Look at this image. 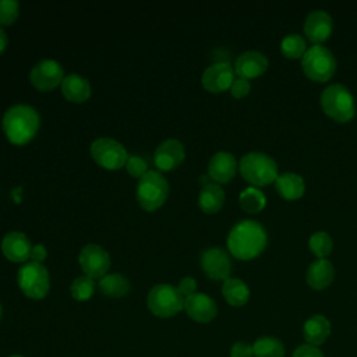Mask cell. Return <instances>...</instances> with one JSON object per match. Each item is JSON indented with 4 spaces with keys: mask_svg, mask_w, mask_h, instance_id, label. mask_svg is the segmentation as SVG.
I'll use <instances>...</instances> for the list:
<instances>
[{
    "mask_svg": "<svg viewBox=\"0 0 357 357\" xmlns=\"http://www.w3.org/2000/svg\"><path fill=\"white\" fill-rule=\"evenodd\" d=\"M202 86L213 93L230 89L234 81V68L227 61H218L211 64L202 73Z\"/></svg>",
    "mask_w": 357,
    "mask_h": 357,
    "instance_id": "4fadbf2b",
    "label": "cell"
},
{
    "mask_svg": "<svg viewBox=\"0 0 357 357\" xmlns=\"http://www.w3.org/2000/svg\"><path fill=\"white\" fill-rule=\"evenodd\" d=\"M91 156L99 166L107 170H117L126 166L128 159L124 145L107 137H100L91 144Z\"/></svg>",
    "mask_w": 357,
    "mask_h": 357,
    "instance_id": "9c48e42d",
    "label": "cell"
},
{
    "mask_svg": "<svg viewBox=\"0 0 357 357\" xmlns=\"http://www.w3.org/2000/svg\"><path fill=\"white\" fill-rule=\"evenodd\" d=\"M17 282L21 291L33 300L45 298L50 289V276L47 269L39 262L24 264L17 273Z\"/></svg>",
    "mask_w": 357,
    "mask_h": 357,
    "instance_id": "ba28073f",
    "label": "cell"
},
{
    "mask_svg": "<svg viewBox=\"0 0 357 357\" xmlns=\"http://www.w3.org/2000/svg\"><path fill=\"white\" fill-rule=\"evenodd\" d=\"M99 290L102 294L113 298L124 297L130 291V282L121 273H109L99 280Z\"/></svg>",
    "mask_w": 357,
    "mask_h": 357,
    "instance_id": "484cf974",
    "label": "cell"
},
{
    "mask_svg": "<svg viewBox=\"0 0 357 357\" xmlns=\"http://www.w3.org/2000/svg\"><path fill=\"white\" fill-rule=\"evenodd\" d=\"M222 294L230 305L241 307L250 298V289L241 279L229 278L223 282Z\"/></svg>",
    "mask_w": 357,
    "mask_h": 357,
    "instance_id": "d4e9b609",
    "label": "cell"
},
{
    "mask_svg": "<svg viewBox=\"0 0 357 357\" xmlns=\"http://www.w3.org/2000/svg\"><path fill=\"white\" fill-rule=\"evenodd\" d=\"M331 335V322L324 315H312L310 317L303 326V336L307 340V344L319 346L325 343V340Z\"/></svg>",
    "mask_w": 357,
    "mask_h": 357,
    "instance_id": "44dd1931",
    "label": "cell"
},
{
    "mask_svg": "<svg viewBox=\"0 0 357 357\" xmlns=\"http://www.w3.org/2000/svg\"><path fill=\"white\" fill-rule=\"evenodd\" d=\"M20 14V3L15 0H0V25H11Z\"/></svg>",
    "mask_w": 357,
    "mask_h": 357,
    "instance_id": "1f68e13d",
    "label": "cell"
},
{
    "mask_svg": "<svg viewBox=\"0 0 357 357\" xmlns=\"http://www.w3.org/2000/svg\"><path fill=\"white\" fill-rule=\"evenodd\" d=\"M293 357H325L322 354V351L311 344H300L294 351H293Z\"/></svg>",
    "mask_w": 357,
    "mask_h": 357,
    "instance_id": "8d00e7d4",
    "label": "cell"
},
{
    "mask_svg": "<svg viewBox=\"0 0 357 357\" xmlns=\"http://www.w3.org/2000/svg\"><path fill=\"white\" fill-rule=\"evenodd\" d=\"M31 241L22 231H8L1 240V251L4 257L13 262H24L31 255Z\"/></svg>",
    "mask_w": 357,
    "mask_h": 357,
    "instance_id": "ac0fdd59",
    "label": "cell"
},
{
    "mask_svg": "<svg viewBox=\"0 0 357 357\" xmlns=\"http://www.w3.org/2000/svg\"><path fill=\"white\" fill-rule=\"evenodd\" d=\"M78 261L84 275L92 279H102L105 275H107L110 268L109 252L99 244L93 243L82 247L78 255Z\"/></svg>",
    "mask_w": 357,
    "mask_h": 357,
    "instance_id": "30bf717a",
    "label": "cell"
},
{
    "mask_svg": "<svg viewBox=\"0 0 357 357\" xmlns=\"http://www.w3.org/2000/svg\"><path fill=\"white\" fill-rule=\"evenodd\" d=\"M268 241L265 227L257 220H241L231 227L227 236V247L237 259L248 261L258 257Z\"/></svg>",
    "mask_w": 357,
    "mask_h": 357,
    "instance_id": "6da1fadb",
    "label": "cell"
},
{
    "mask_svg": "<svg viewBox=\"0 0 357 357\" xmlns=\"http://www.w3.org/2000/svg\"><path fill=\"white\" fill-rule=\"evenodd\" d=\"M61 92L70 102L82 103L91 96V84L79 74H68L61 82Z\"/></svg>",
    "mask_w": 357,
    "mask_h": 357,
    "instance_id": "7402d4cb",
    "label": "cell"
},
{
    "mask_svg": "<svg viewBox=\"0 0 357 357\" xmlns=\"http://www.w3.org/2000/svg\"><path fill=\"white\" fill-rule=\"evenodd\" d=\"M0 318H1V305H0Z\"/></svg>",
    "mask_w": 357,
    "mask_h": 357,
    "instance_id": "60d3db41",
    "label": "cell"
},
{
    "mask_svg": "<svg viewBox=\"0 0 357 357\" xmlns=\"http://www.w3.org/2000/svg\"><path fill=\"white\" fill-rule=\"evenodd\" d=\"M126 169L132 177L141 178L148 172V163L142 156L131 155L126 162Z\"/></svg>",
    "mask_w": 357,
    "mask_h": 357,
    "instance_id": "d6a6232c",
    "label": "cell"
},
{
    "mask_svg": "<svg viewBox=\"0 0 357 357\" xmlns=\"http://www.w3.org/2000/svg\"><path fill=\"white\" fill-rule=\"evenodd\" d=\"M10 357H22V356H18V354H14V356H10Z\"/></svg>",
    "mask_w": 357,
    "mask_h": 357,
    "instance_id": "ab89813d",
    "label": "cell"
},
{
    "mask_svg": "<svg viewBox=\"0 0 357 357\" xmlns=\"http://www.w3.org/2000/svg\"><path fill=\"white\" fill-rule=\"evenodd\" d=\"M184 158V145L176 138H169L160 142L153 153L155 166L162 172H169L178 167L183 163Z\"/></svg>",
    "mask_w": 357,
    "mask_h": 357,
    "instance_id": "5bb4252c",
    "label": "cell"
},
{
    "mask_svg": "<svg viewBox=\"0 0 357 357\" xmlns=\"http://www.w3.org/2000/svg\"><path fill=\"white\" fill-rule=\"evenodd\" d=\"M301 68L310 79L325 82L331 79L336 71V59L328 47L312 45L301 59Z\"/></svg>",
    "mask_w": 357,
    "mask_h": 357,
    "instance_id": "52a82bcc",
    "label": "cell"
},
{
    "mask_svg": "<svg viewBox=\"0 0 357 357\" xmlns=\"http://www.w3.org/2000/svg\"><path fill=\"white\" fill-rule=\"evenodd\" d=\"M268 68V59L258 50H247L241 53L234 63V73L240 78H257Z\"/></svg>",
    "mask_w": 357,
    "mask_h": 357,
    "instance_id": "e0dca14e",
    "label": "cell"
},
{
    "mask_svg": "<svg viewBox=\"0 0 357 357\" xmlns=\"http://www.w3.org/2000/svg\"><path fill=\"white\" fill-rule=\"evenodd\" d=\"M95 291V282L92 278L82 275L73 280L70 284V293L74 300L77 301H86L92 297Z\"/></svg>",
    "mask_w": 357,
    "mask_h": 357,
    "instance_id": "f546056e",
    "label": "cell"
},
{
    "mask_svg": "<svg viewBox=\"0 0 357 357\" xmlns=\"http://www.w3.org/2000/svg\"><path fill=\"white\" fill-rule=\"evenodd\" d=\"M252 356H254V350H252V344L250 343L236 342L231 346L230 357H252Z\"/></svg>",
    "mask_w": 357,
    "mask_h": 357,
    "instance_id": "e575fe53",
    "label": "cell"
},
{
    "mask_svg": "<svg viewBox=\"0 0 357 357\" xmlns=\"http://www.w3.org/2000/svg\"><path fill=\"white\" fill-rule=\"evenodd\" d=\"M7 43H8V36H7L6 31L3 28H0V54L6 50Z\"/></svg>",
    "mask_w": 357,
    "mask_h": 357,
    "instance_id": "f35d334b",
    "label": "cell"
},
{
    "mask_svg": "<svg viewBox=\"0 0 357 357\" xmlns=\"http://www.w3.org/2000/svg\"><path fill=\"white\" fill-rule=\"evenodd\" d=\"M238 202L245 212L257 213L265 208L266 198H265V194L257 187H248L241 191L238 197Z\"/></svg>",
    "mask_w": 357,
    "mask_h": 357,
    "instance_id": "83f0119b",
    "label": "cell"
},
{
    "mask_svg": "<svg viewBox=\"0 0 357 357\" xmlns=\"http://www.w3.org/2000/svg\"><path fill=\"white\" fill-rule=\"evenodd\" d=\"M169 195V183L158 170H148L137 184V201L144 211L160 208Z\"/></svg>",
    "mask_w": 357,
    "mask_h": 357,
    "instance_id": "5b68a950",
    "label": "cell"
},
{
    "mask_svg": "<svg viewBox=\"0 0 357 357\" xmlns=\"http://www.w3.org/2000/svg\"><path fill=\"white\" fill-rule=\"evenodd\" d=\"M47 257V251L45 248L43 244H36V245H32V250H31V255L29 258L33 261V262H39L42 264Z\"/></svg>",
    "mask_w": 357,
    "mask_h": 357,
    "instance_id": "74e56055",
    "label": "cell"
},
{
    "mask_svg": "<svg viewBox=\"0 0 357 357\" xmlns=\"http://www.w3.org/2000/svg\"><path fill=\"white\" fill-rule=\"evenodd\" d=\"M238 169L245 181L255 187L268 185L278 178V163L262 152L245 153L238 163Z\"/></svg>",
    "mask_w": 357,
    "mask_h": 357,
    "instance_id": "3957f363",
    "label": "cell"
},
{
    "mask_svg": "<svg viewBox=\"0 0 357 357\" xmlns=\"http://www.w3.org/2000/svg\"><path fill=\"white\" fill-rule=\"evenodd\" d=\"M280 52L287 59H303L307 52L305 39L298 33H290L282 39Z\"/></svg>",
    "mask_w": 357,
    "mask_h": 357,
    "instance_id": "f1b7e54d",
    "label": "cell"
},
{
    "mask_svg": "<svg viewBox=\"0 0 357 357\" xmlns=\"http://www.w3.org/2000/svg\"><path fill=\"white\" fill-rule=\"evenodd\" d=\"M29 78L35 88L40 91H52L63 82L64 70L59 61L43 59L32 67Z\"/></svg>",
    "mask_w": 357,
    "mask_h": 357,
    "instance_id": "8fae6325",
    "label": "cell"
},
{
    "mask_svg": "<svg viewBox=\"0 0 357 357\" xmlns=\"http://www.w3.org/2000/svg\"><path fill=\"white\" fill-rule=\"evenodd\" d=\"M225 202V191L216 183H208L198 195V205L205 213H216Z\"/></svg>",
    "mask_w": 357,
    "mask_h": 357,
    "instance_id": "cb8c5ba5",
    "label": "cell"
},
{
    "mask_svg": "<svg viewBox=\"0 0 357 357\" xmlns=\"http://www.w3.org/2000/svg\"><path fill=\"white\" fill-rule=\"evenodd\" d=\"M201 268L205 275L213 280L229 279L231 271V261L229 254L219 247L206 248L201 254Z\"/></svg>",
    "mask_w": 357,
    "mask_h": 357,
    "instance_id": "7c38bea8",
    "label": "cell"
},
{
    "mask_svg": "<svg viewBox=\"0 0 357 357\" xmlns=\"http://www.w3.org/2000/svg\"><path fill=\"white\" fill-rule=\"evenodd\" d=\"M307 283L310 287L314 290H324L326 289L333 278H335V269L331 261L326 258L324 259H317L310 264L307 269Z\"/></svg>",
    "mask_w": 357,
    "mask_h": 357,
    "instance_id": "ffe728a7",
    "label": "cell"
},
{
    "mask_svg": "<svg viewBox=\"0 0 357 357\" xmlns=\"http://www.w3.org/2000/svg\"><path fill=\"white\" fill-rule=\"evenodd\" d=\"M184 310L191 319L201 324L211 322L218 314L215 300L205 293H194L185 297Z\"/></svg>",
    "mask_w": 357,
    "mask_h": 357,
    "instance_id": "9a60e30c",
    "label": "cell"
},
{
    "mask_svg": "<svg viewBox=\"0 0 357 357\" xmlns=\"http://www.w3.org/2000/svg\"><path fill=\"white\" fill-rule=\"evenodd\" d=\"M322 110L337 123H347L356 116V103L351 92L342 84L326 86L319 98Z\"/></svg>",
    "mask_w": 357,
    "mask_h": 357,
    "instance_id": "277c9868",
    "label": "cell"
},
{
    "mask_svg": "<svg viewBox=\"0 0 357 357\" xmlns=\"http://www.w3.org/2000/svg\"><path fill=\"white\" fill-rule=\"evenodd\" d=\"M184 296L173 284L160 283L153 286L146 297L149 311L159 318H169L184 308Z\"/></svg>",
    "mask_w": 357,
    "mask_h": 357,
    "instance_id": "8992f818",
    "label": "cell"
},
{
    "mask_svg": "<svg viewBox=\"0 0 357 357\" xmlns=\"http://www.w3.org/2000/svg\"><path fill=\"white\" fill-rule=\"evenodd\" d=\"M237 170V160L230 152L219 151L209 159L208 174L218 184L229 183Z\"/></svg>",
    "mask_w": 357,
    "mask_h": 357,
    "instance_id": "d6986e66",
    "label": "cell"
},
{
    "mask_svg": "<svg viewBox=\"0 0 357 357\" xmlns=\"http://www.w3.org/2000/svg\"><path fill=\"white\" fill-rule=\"evenodd\" d=\"M308 247L318 257V259H324L332 252L333 241L326 231H315L308 240Z\"/></svg>",
    "mask_w": 357,
    "mask_h": 357,
    "instance_id": "4dcf8cb0",
    "label": "cell"
},
{
    "mask_svg": "<svg viewBox=\"0 0 357 357\" xmlns=\"http://www.w3.org/2000/svg\"><path fill=\"white\" fill-rule=\"evenodd\" d=\"M275 188L280 197L287 201H294L303 197L305 191L304 178L293 172H286L278 176L275 180Z\"/></svg>",
    "mask_w": 357,
    "mask_h": 357,
    "instance_id": "603a6c76",
    "label": "cell"
},
{
    "mask_svg": "<svg viewBox=\"0 0 357 357\" xmlns=\"http://www.w3.org/2000/svg\"><path fill=\"white\" fill-rule=\"evenodd\" d=\"M255 357H284V346L283 343L271 336L259 337L252 344Z\"/></svg>",
    "mask_w": 357,
    "mask_h": 357,
    "instance_id": "4316f807",
    "label": "cell"
},
{
    "mask_svg": "<svg viewBox=\"0 0 357 357\" xmlns=\"http://www.w3.org/2000/svg\"><path fill=\"white\" fill-rule=\"evenodd\" d=\"M40 124L38 112L24 103L14 105L3 114L1 126L7 139L14 145H24L29 142Z\"/></svg>",
    "mask_w": 357,
    "mask_h": 357,
    "instance_id": "7a4b0ae2",
    "label": "cell"
},
{
    "mask_svg": "<svg viewBox=\"0 0 357 357\" xmlns=\"http://www.w3.org/2000/svg\"><path fill=\"white\" fill-rule=\"evenodd\" d=\"M333 29L332 17L324 10L311 11L304 21V33L315 45L325 42Z\"/></svg>",
    "mask_w": 357,
    "mask_h": 357,
    "instance_id": "2e32d148",
    "label": "cell"
},
{
    "mask_svg": "<svg viewBox=\"0 0 357 357\" xmlns=\"http://www.w3.org/2000/svg\"><path fill=\"white\" fill-rule=\"evenodd\" d=\"M251 89V85H250V81L245 79V78H234L231 86H230V93L231 96L240 99V98H244L245 95H248Z\"/></svg>",
    "mask_w": 357,
    "mask_h": 357,
    "instance_id": "836d02e7",
    "label": "cell"
},
{
    "mask_svg": "<svg viewBox=\"0 0 357 357\" xmlns=\"http://www.w3.org/2000/svg\"><path fill=\"white\" fill-rule=\"evenodd\" d=\"M177 289H178V291H180V293L184 296V298H185V297H188V296L197 293V291H195V290H197V282H195V279L191 278V276H184V278L180 279Z\"/></svg>",
    "mask_w": 357,
    "mask_h": 357,
    "instance_id": "d590c367",
    "label": "cell"
}]
</instances>
